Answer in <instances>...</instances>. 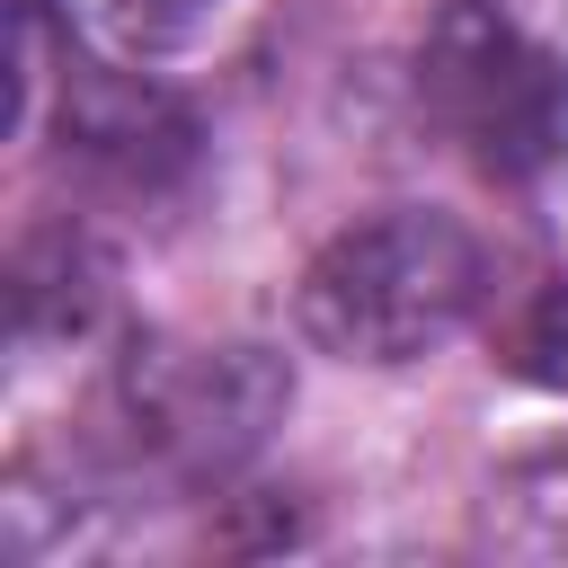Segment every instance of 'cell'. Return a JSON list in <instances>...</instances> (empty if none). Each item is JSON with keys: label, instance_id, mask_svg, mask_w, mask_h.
<instances>
[{"label": "cell", "instance_id": "6da1fadb", "mask_svg": "<svg viewBox=\"0 0 568 568\" xmlns=\"http://www.w3.org/2000/svg\"><path fill=\"white\" fill-rule=\"evenodd\" d=\"M488 293V248L426 204H390L337 231L302 266V337L337 364H417L470 328Z\"/></svg>", "mask_w": 568, "mask_h": 568}, {"label": "cell", "instance_id": "7a4b0ae2", "mask_svg": "<svg viewBox=\"0 0 568 568\" xmlns=\"http://www.w3.org/2000/svg\"><path fill=\"white\" fill-rule=\"evenodd\" d=\"M417 98L479 178H541L568 151V62L497 0H444L417 44Z\"/></svg>", "mask_w": 568, "mask_h": 568}, {"label": "cell", "instance_id": "3957f363", "mask_svg": "<svg viewBox=\"0 0 568 568\" xmlns=\"http://www.w3.org/2000/svg\"><path fill=\"white\" fill-rule=\"evenodd\" d=\"M293 382L266 346H195V337H142L115 382H106V417L124 435V453L142 470H169V479H231L284 417Z\"/></svg>", "mask_w": 568, "mask_h": 568}, {"label": "cell", "instance_id": "277c9868", "mask_svg": "<svg viewBox=\"0 0 568 568\" xmlns=\"http://www.w3.org/2000/svg\"><path fill=\"white\" fill-rule=\"evenodd\" d=\"M62 151L115 186H160L169 169H186L195 151V124L151 89V80H124V71H71L62 89Z\"/></svg>", "mask_w": 568, "mask_h": 568}, {"label": "cell", "instance_id": "5b68a950", "mask_svg": "<svg viewBox=\"0 0 568 568\" xmlns=\"http://www.w3.org/2000/svg\"><path fill=\"white\" fill-rule=\"evenodd\" d=\"M479 532L488 550H515V559H568V453L506 470L479 506Z\"/></svg>", "mask_w": 568, "mask_h": 568}, {"label": "cell", "instance_id": "8992f818", "mask_svg": "<svg viewBox=\"0 0 568 568\" xmlns=\"http://www.w3.org/2000/svg\"><path fill=\"white\" fill-rule=\"evenodd\" d=\"M524 364L541 382H568V284L532 302V328H524Z\"/></svg>", "mask_w": 568, "mask_h": 568}, {"label": "cell", "instance_id": "52a82bcc", "mask_svg": "<svg viewBox=\"0 0 568 568\" xmlns=\"http://www.w3.org/2000/svg\"><path fill=\"white\" fill-rule=\"evenodd\" d=\"M115 18H124V36H142V44H178V36H195V27L213 18V0H115Z\"/></svg>", "mask_w": 568, "mask_h": 568}, {"label": "cell", "instance_id": "ba28073f", "mask_svg": "<svg viewBox=\"0 0 568 568\" xmlns=\"http://www.w3.org/2000/svg\"><path fill=\"white\" fill-rule=\"evenodd\" d=\"M36 9H44V0H27V18H36Z\"/></svg>", "mask_w": 568, "mask_h": 568}]
</instances>
